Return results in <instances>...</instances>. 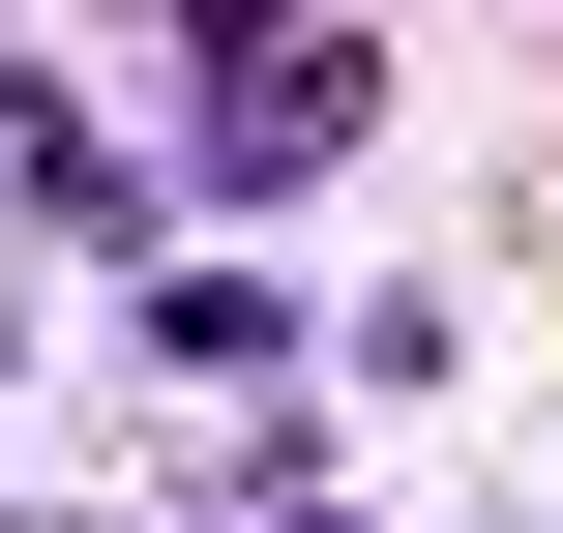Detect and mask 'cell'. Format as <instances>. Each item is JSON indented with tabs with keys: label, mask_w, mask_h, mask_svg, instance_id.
Segmentation results:
<instances>
[{
	"label": "cell",
	"mask_w": 563,
	"mask_h": 533,
	"mask_svg": "<svg viewBox=\"0 0 563 533\" xmlns=\"http://www.w3.org/2000/svg\"><path fill=\"white\" fill-rule=\"evenodd\" d=\"M356 119H386V59H327V30H297V59H238V89H208V178L267 208V178H327Z\"/></svg>",
	"instance_id": "6da1fadb"
}]
</instances>
